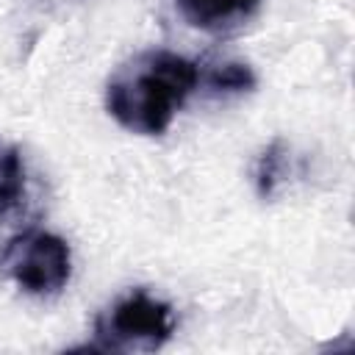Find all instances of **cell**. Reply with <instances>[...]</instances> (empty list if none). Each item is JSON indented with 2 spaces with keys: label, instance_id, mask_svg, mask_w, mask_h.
Here are the masks:
<instances>
[{
  "label": "cell",
  "instance_id": "cell-1",
  "mask_svg": "<svg viewBox=\"0 0 355 355\" xmlns=\"http://www.w3.org/2000/svg\"><path fill=\"white\" fill-rule=\"evenodd\" d=\"M200 80L202 69L191 58L169 50H147L108 80L105 108L125 130L161 136Z\"/></svg>",
  "mask_w": 355,
  "mask_h": 355
},
{
  "label": "cell",
  "instance_id": "cell-2",
  "mask_svg": "<svg viewBox=\"0 0 355 355\" xmlns=\"http://www.w3.org/2000/svg\"><path fill=\"white\" fill-rule=\"evenodd\" d=\"M175 330V316L169 302L136 288L105 308L94 322V336L100 349L116 352H153L169 341Z\"/></svg>",
  "mask_w": 355,
  "mask_h": 355
},
{
  "label": "cell",
  "instance_id": "cell-3",
  "mask_svg": "<svg viewBox=\"0 0 355 355\" xmlns=\"http://www.w3.org/2000/svg\"><path fill=\"white\" fill-rule=\"evenodd\" d=\"M0 266L28 294L53 297L69 283L72 252L61 236L47 230H28L6 244Z\"/></svg>",
  "mask_w": 355,
  "mask_h": 355
},
{
  "label": "cell",
  "instance_id": "cell-4",
  "mask_svg": "<svg viewBox=\"0 0 355 355\" xmlns=\"http://www.w3.org/2000/svg\"><path fill=\"white\" fill-rule=\"evenodd\" d=\"M180 17L200 31H230L250 19L261 0H175Z\"/></svg>",
  "mask_w": 355,
  "mask_h": 355
},
{
  "label": "cell",
  "instance_id": "cell-5",
  "mask_svg": "<svg viewBox=\"0 0 355 355\" xmlns=\"http://www.w3.org/2000/svg\"><path fill=\"white\" fill-rule=\"evenodd\" d=\"M288 166H291V158H288V147L283 139H275L255 161V189H258V197L261 200H272L280 189V183L286 180L288 175Z\"/></svg>",
  "mask_w": 355,
  "mask_h": 355
},
{
  "label": "cell",
  "instance_id": "cell-6",
  "mask_svg": "<svg viewBox=\"0 0 355 355\" xmlns=\"http://www.w3.org/2000/svg\"><path fill=\"white\" fill-rule=\"evenodd\" d=\"M25 189V169L17 147L0 141V211L11 208Z\"/></svg>",
  "mask_w": 355,
  "mask_h": 355
},
{
  "label": "cell",
  "instance_id": "cell-7",
  "mask_svg": "<svg viewBox=\"0 0 355 355\" xmlns=\"http://www.w3.org/2000/svg\"><path fill=\"white\" fill-rule=\"evenodd\" d=\"M205 83L214 92H250L255 86V72L241 61H225L205 75Z\"/></svg>",
  "mask_w": 355,
  "mask_h": 355
}]
</instances>
